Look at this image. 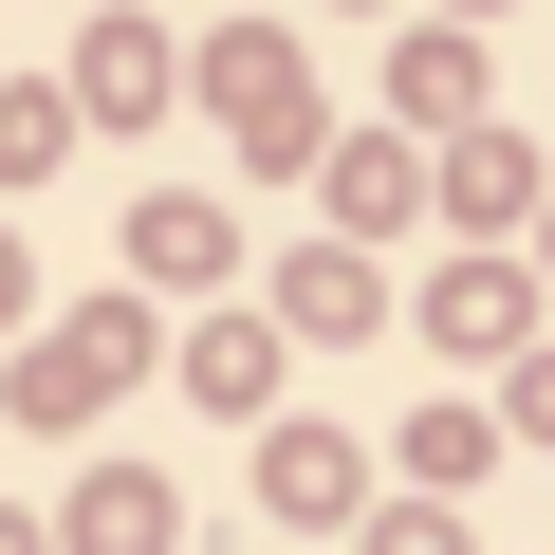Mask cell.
Segmentation results:
<instances>
[{
  "instance_id": "obj_1",
  "label": "cell",
  "mask_w": 555,
  "mask_h": 555,
  "mask_svg": "<svg viewBox=\"0 0 555 555\" xmlns=\"http://www.w3.org/2000/svg\"><path fill=\"white\" fill-rule=\"evenodd\" d=\"M185 75H204V112L241 130V167H315V149H334V112H315V56L278 38V20H222Z\"/></svg>"
},
{
  "instance_id": "obj_2",
  "label": "cell",
  "mask_w": 555,
  "mask_h": 555,
  "mask_svg": "<svg viewBox=\"0 0 555 555\" xmlns=\"http://www.w3.org/2000/svg\"><path fill=\"white\" fill-rule=\"evenodd\" d=\"M130 371H149V315H130V297H93V315H56V334L20 352V389H0V408H20V426H93Z\"/></svg>"
},
{
  "instance_id": "obj_3",
  "label": "cell",
  "mask_w": 555,
  "mask_h": 555,
  "mask_svg": "<svg viewBox=\"0 0 555 555\" xmlns=\"http://www.w3.org/2000/svg\"><path fill=\"white\" fill-rule=\"evenodd\" d=\"M56 112L75 130H167V20H93L75 75H56Z\"/></svg>"
},
{
  "instance_id": "obj_4",
  "label": "cell",
  "mask_w": 555,
  "mask_h": 555,
  "mask_svg": "<svg viewBox=\"0 0 555 555\" xmlns=\"http://www.w3.org/2000/svg\"><path fill=\"white\" fill-rule=\"evenodd\" d=\"M38 537H56V555H185V500H167L149 463H93V481L38 518Z\"/></svg>"
},
{
  "instance_id": "obj_5",
  "label": "cell",
  "mask_w": 555,
  "mask_h": 555,
  "mask_svg": "<svg viewBox=\"0 0 555 555\" xmlns=\"http://www.w3.org/2000/svg\"><path fill=\"white\" fill-rule=\"evenodd\" d=\"M259 334H315V352H352V334H389V278L352 259V241H297L278 259V315Z\"/></svg>"
},
{
  "instance_id": "obj_6",
  "label": "cell",
  "mask_w": 555,
  "mask_h": 555,
  "mask_svg": "<svg viewBox=\"0 0 555 555\" xmlns=\"http://www.w3.org/2000/svg\"><path fill=\"white\" fill-rule=\"evenodd\" d=\"M426 334L481 352V371H518V352H537V278H518V259H444V278H426Z\"/></svg>"
},
{
  "instance_id": "obj_7",
  "label": "cell",
  "mask_w": 555,
  "mask_h": 555,
  "mask_svg": "<svg viewBox=\"0 0 555 555\" xmlns=\"http://www.w3.org/2000/svg\"><path fill=\"white\" fill-rule=\"evenodd\" d=\"M352 500H371L352 426H259V518H297V537H334Z\"/></svg>"
},
{
  "instance_id": "obj_8",
  "label": "cell",
  "mask_w": 555,
  "mask_h": 555,
  "mask_svg": "<svg viewBox=\"0 0 555 555\" xmlns=\"http://www.w3.org/2000/svg\"><path fill=\"white\" fill-rule=\"evenodd\" d=\"M222 259H241V222H222L204 185H149V204H130V278H149V297H204Z\"/></svg>"
},
{
  "instance_id": "obj_9",
  "label": "cell",
  "mask_w": 555,
  "mask_h": 555,
  "mask_svg": "<svg viewBox=\"0 0 555 555\" xmlns=\"http://www.w3.org/2000/svg\"><path fill=\"white\" fill-rule=\"evenodd\" d=\"M426 185H444V222H537V185H555V167L481 112V130H444V167H426Z\"/></svg>"
},
{
  "instance_id": "obj_10",
  "label": "cell",
  "mask_w": 555,
  "mask_h": 555,
  "mask_svg": "<svg viewBox=\"0 0 555 555\" xmlns=\"http://www.w3.org/2000/svg\"><path fill=\"white\" fill-rule=\"evenodd\" d=\"M389 112H408V130H481V112H500V75H481V38H444V20H426V38L389 56Z\"/></svg>"
},
{
  "instance_id": "obj_11",
  "label": "cell",
  "mask_w": 555,
  "mask_h": 555,
  "mask_svg": "<svg viewBox=\"0 0 555 555\" xmlns=\"http://www.w3.org/2000/svg\"><path fill=\"white\" fill-rule=\"evenodd\" d=\"M75 167V112H56V75H20V93H0V204H38Z\"/></svg>"
},
{
  "instance_id": "obj_12",
  "label": "cell",
  "mask_w": 555,
  "mask_h": 555,
  "mask_svg": "<svg viewBox=\"0 0 555 555\" xmlns=\"http://www.w3.org/2000/svg\"><path fill=\"white\" fill-rule=\"evenodd\" d=\"M408 481H426V500H481V481H500V408H426V426H408Z\"/></svg>"
},
{
  "instance_id": "obj_13",
  "label": "cell",
  "mask_w": 555,
  "mask_h": 555,
  "mask_svg": "<svg viewBox=\"0 0 555 555\" xmlns=\"http://www.w3.org/2000/svg\"><path fill=\"white\" fill-rule=\"evenodd\" d=\"M408 204H426V167H408L389 130H371V149H334V222H352V241H389Z\"/></svg>"
},
{
  "instance_id": "obj_14",
  "label": "cell",
  "mask_w": 555,
  "mask_h": 555,
  "mask_svg": "<svg viewBox=\"0 0 555 555\" xmlns=\"http://www.w3.org/2000/svg\"><path fill=\"white\" fill-rule=\"evenodd\" d=\"M185 389H204V408H259V389H278V334H259V315H204V334H185Z\"/></svg>"
},
{
  "instance_id": "obj_15",
  "label": "cell",
  "mask_w": 555,
  "mask_h": 555,
  "mask_svg": "<svg viewBox=\"0 0 555 555\" xmlns=\"http://www.w3.org/2000/svg\"><path fill=\"white\" fill-rule=\"evenodd\" d=\"M371 555H463V518H444V500H389V518H371Z\"/></svg>"
},
{
  "instance_id": "obj_16",
  "label": "cell",
  "mask_w": 555,
  "mask_h": 555,
  "mask_svg": "<svg viewBox=\"0 0 555 555\" xmlns=\"http://www.w3.org/2000/svg\"><path fill=\"white\" fill-rule=\"evenodd\" d=\"M518 426H537V444H555V334H537V352H518V408H500V444H518Z\"/></svg>"
},
{
  "instance_id": "obj_17",
  "label": "cell",
  "mask_w": 555,
  "mask_h": 555,
  "mask_svg": "<svg viewBox=\"0 0 555 555\" xmlns=\"http://www.w3.org/2000/svg\"><path fill=\"white\" fill-rule=\"evenodd\" d=\"M481 20H518V0H444V38H481Z\"/></svg>"
},
{
  "instance_id": "obj_18",
  "label": "cell",
  "mask_w": 555,
  "mask_h": 555,
  "mask_svg": "<svg viewBox=\"0 0 555 555\" xmlns=\"http://www.w3.org/2000/svg\"><path fill=\"white\" fill-rule=\"evenodd\" d=\"M0 555H56V537H38V518H20V500H0Z\"/></svg>"
},
{
  "instance_id": "obj_19",
  "label": "cell",
  "mask_w": 555,
  "mask_h": 555,
  "mask_svg": "<svg viewBox=\"0 0 555 555\" xmlns=\"http://www.w3.org/2000/svg\"><path fill=\"white\" fill-rule=\"evenodd\" d=\"M0 315H20V222H0Z\"/></svg>"
},
{
  "instance_id": "obj_20",
  "label": "cell",
  "mask_w": 555,
  "mask_h": 555,
  "mask_svg": "<svg viewBox=\"0 0 555 555\" xmlns=\"http://www.w3.org/2000/svg\"><path fill=\"white\" fill-rule=\"evenodd\" d=\"M537 278H555V185H537Z\"/></svg>"
}]
</instances>
